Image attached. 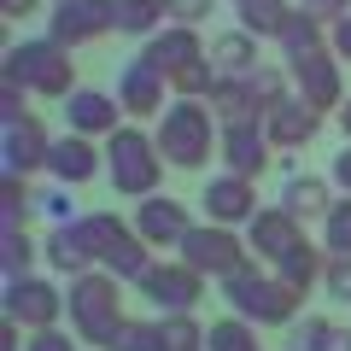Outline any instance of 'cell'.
I'll list each match as a JSON object with an SVG mask.
<instances>
[{"label":"cell","mask_w":351,"mask_h":351,"mask_svg":"<svg viewBox=\"0 0 351 351\" xmlns=\"http://www.w3.org/2000/svg\"><path fill=\"white\" fill-rule=\"evenodd\" d=\"M64 129L71 135H88V141H106L112 129H123V106L106 88H76L71 100H64Z\"/></svg>","instance_id":"17"},{"label":"cell","mask_w":351,"mask_h":351,"mask_svg":"<svg viewBox=\"0 0 351 351\" xmlns=\"http://www.w3.org/2000/svg\"><path fill=\"white\" fill-rule=\"evenodd\" d=\"M0 82H18L41 100H71L76 94V59L71 47H59L53 36H29V41H12L6 47V71Z\"/></svg>","instance_id":"3"},{"label":"cell","mask_w":351,"mask_h":351,"mask_svg":"<svg viewBox=\"0 0 351 351\" xmlns=\"http://www.w3.org/2000/svg\"><path fill=\"white\" fill-rule=\"evenodd\" d=\"M141 293H147V304L152 311H164V316H176V311H193V304L205 299V276L199 269H188L182 258H170V263H152L147 276L135 281Z\"/></svg>","instance_id":"11"},{"label":"cell","mask_w":351,"mask_h":351,"mask_svg":"<svg viewBox=\"0 0 351 351\" xmlns=\"http://www.w3.org/2000/svg\"><path fill=\"white\" fill-rule=\"evenodd\" d=\"M47 36L59 47H82V41L117 36V0H59L47 12Z\"/></svg>","instance_id":"9"},{"label":"cell","mask_w":351,"mask_h":351,"mask_svg":"<svg viewBox=\"0 0 351 351\" xmlns=\"http://www.w3.org/2000/svg\"><path fill=\"white\" fill-rule=\"evenodd\" d=\"M287 12H293L287 0H234V18H240V29H252V36H276Z\"/></svg>","instance_id":"31"},{"label":"cell","mask_w":351,"mask_h":351,"mask_svg":"<svg viewBox=\"0 0 351 351\" xmlns=\"http://www.w3.org/2000/svg\"><path fill=\"white\" fill-rule=\"evenodd\" d=\"M0 276L6 281L36 276V240H29V228H0Z\"/></svg>","instance_id":"28"},{"label":"cell","mask_w":351,"mask_h":351,"mask_svg":"<svg viewBox=\"0 0 351 351\" xmlns=\"http://www.w3.org/2000/svg\"><path fill=\"white\" fill-rule=\"evenodd\" d=\"M322 246L328 252H351V193H339L322 217Z\"/></svg>","instance_id":"35"},{"label":"cell","mask_w":351,"mask_h":351,"mask_svg":"<svg viewBox=\"0 0 351 351\" xmlns=\"http://www.w3.org/2000/svg\"><path fill=\"white\" fill-rule=\"evenodd\" d=\"M112 351H164V328H158V322H147V316H129Z\"/></svg>","instance_id":"36"},{"label":"cell","mask_w":351,"mask_h":351,"mask_svg":"<svg viewBox=\"0 0 351 351\" xmlns=\"http://www.w3.org/2000/svg\"><path fill=\"white\" fill-rule=\"evenodd\" d=\"M299 6H304V12H316L322 24H339V18L351 12V0H299Z\"/></svg>","instance_id":"44"},{"label":"cell","mask_w":351,"mask_h":351,"mask_svg":"<svg viewBox=\"0 0 351 351\" xmlns=\"http://www.w3.org/2000/svg\"><path fill=\"white\" fill-rule=\"evenodd\" d=\"M258 123H263V135H269V147H276V152H299V147H311V141H316L322 112H316L311 100H299V94H281Z\"/></svg>","instance_id":"14"},{"label":"cell","mask_w":351,"mask_h":351,"mask_svg":"<svg viewBox=\"0 0 351 351\" xmlns=\"http://www.w3.org/2000/svg\"><path fill=\"white\" fill-rule=\"evenodd\" d=\"M205 351H263L258 346V322L246 316H223V322L205 328Z\"/></svg>","instance_id":"29"},{"label":"cell","mask_w":351,"mask_h":351,"mask_svg":"<svg viewBox=\"0 0 351 351\" xmlns=\"http://www.w3.org/2000/svg\"><path fill=\"white\" fill-rule=\"evenodd\" d=\"M281 211H293L299 223H322L328 205H334V182L328 176H311V170H287L281 176Z\"/></svg>","instance_id":"21"},{"label":"cell","mask_w":351,"mask_h":351,"mask_svg":"<svg viewBox=\"0 0 351 351\" xmlns=\"http://www.w3.org/2000/svg\"><path fill=\"white\" fill-rule=\"evenodd\" d=\"M152 141H158V152H164L170 170H205L211 152H217V141H223V123H217L211 100H182V94H176V106H164Z\"/></svg>","instance_id":"2"},{"label":"cell","mask_w":351,"mask_h":351,"mask_svg":"<svg viewBox=\"0 0 351 351\" xmlns=\"http://www.w3.org/2000/svg\"><path fill=\"white\" fill-rule=\"evenodd\" d=\"M246 246L258 263H281L293 246H304V223L281 205H258V217L246 223Z\"/></svg>","instance_id":"15"},{"label":"cell","mask_w":351,"mask_h":351,"mask_svg":"<svg viewBox=\"0 0 351 351\" xmlns=\"http://www.w3.org/2000/svg\"><path fill=\"white\" fill-rule=\"evenodd\" d=\"M170 88L182 94V100H211L217 88H223V71H217L211 59H193L188 71H176V76H170Z\"/></svg>","instance_id":"33"},{"label":"cell","mask_w":351,"mask_h":351,"mask_svg":"<svg viewBox=\"0 0 351 351\" xmlns=\"http://www.w3.org/2000/svg\"><path fill=\"white\" fill-rule=\"evenodd\" d=\"M36 217L47 228H59V223H76V199H71V188H64V182H36Z\"/></svg>","instance_id":"32"},{"label":"cell","mask_w":351,"mask_h":351,"mask_svg":"<svg viewBox=\"0 0 351 351\" xmlns=\"http://www.w3.org/2000/svg\"><path fill=\"white\" fill-rule=\"evenodd\" d=\"M193 228L188 205L170 199V193H147V199H135V234L147 240V246H182V234Z\"/></svg>","instance_id":"18"},{"label":"cell","mask_w":351,"mask_h":351,"mask_svg":"<svg viewBox=\"0 0 351 351\" xmlns=\"http://www.w3.org/2000/svg\"><path fill=\"white\" fill-rule=\"evenodd\" d=\"M164 6H170V24H193V29L217 12V0H164Z\"/></svg>","instance_id":"41"},{"label":"cell","mask_w":351,"mask_h":351,"mask_svg":"<svg viewBox=\"0 0 351 351\" xmlns=\"http://www.w3.org/2000/svg\"><path fill=\"white\" fill-rule=\"evenodd\" d=\"M322 293L334 304H351V252H328V269H322Z\"/></svg>","instance_id":"37"},{"label":"cell","mask_w":351,"mask_h":351,"mask_svg":"<svg viewBox=\"0 0 351 351\" xmlns=\"http://www.w3.org/2000/svg\"><path fill=\"white\" fill-rule=\"evenodd\" d=\"M176 258L188 263V269H199V276L228 281V276H240L252 263V246H246V234H234V228H223V223H193L188 234H182V246H176Z\"/></svg>","instance_id":"6"},{"label":"cell","mask_w":351,"mask_h":351,"mask_svg":"<svg viewBox=\"0 0 351 351\" xmlns=\"http://www.w3.org/2000/svg\"><path fill=\"white\" fill-rule=\"evenodd\" d=\"M170 24V6L164 0H117V36H158Z\"/></svg>","instance_id":"27"},{"label":"cell","mask_w":351,"mask_h":351,"mask_svg":"<svg viewBox=\"0 0 351 351\" xmlns=\"http://www.w3.org/2000/svg\"><path fill=\"white\" fill-rule=\"evenodd\" d=\"M276 47L287 53V59L316 53V47H328V24H322L316 12H304V6H293V12L281 18V29H276Z\"/></svg>","instance_id":"25"},{"label":"cell","mask_w":351,"mask_h":351,"mask_svg":"<svg viewBox=\"0 0 351 351\" xmlns=\"http://www.w3.org/2000/svg\"><path fill=\"white\" fill-rule=\"evenodd\" d=\"M106 170V147H94L88 135H59L47 158V182H64V188H82Z\"/></svg>","instance_id":"19"},{"label":"cell","mask_w":351,"mask_h":351,"mask_svg":"<svg viewBox=\"0 0 351 351\" xmlns=\"http://www.w3.org/2000/svg\"><path fill=\"white\" fill-rule=\"evenodd\" d=\"M36 6H41V0H0V12H6V18H29Z\"/></svg>","instance_id":"46"},{"label":"cell","mask_w":351,"mask_h":351,"mask_svg":"<svg viewBox=\"0 0 351 351\" xmlns=\"http://www.w3.org/2000/svg\"><path fill=\"white\" fill-rule=\"evenodd\" d=\"M158 328H164V351H205V328L193 322L188 311L158 316Z\"/></svg>","instance_id":"34"},{"label":"cell","mask_w":351,"mask_h":351,"mask_svg":"<svg viewBox=\"0 0 351 351\" xmlns=\"http://www.w3.org/2000/svg\"><path fill=\"white\" fill-rule=\"evenodd\" d=\"M41 263H47L53 276H82V269H94V252L76 234V223H59V228L41 234Z\"/></svg>","instance_id":"22"},{"label":"cell","mask_w":351,"mask_h":351,"mask_svg":"<svg viewBox=\"0 0 351 351\" xmlns=\"http://www.w3.org/2000/svg\"><path fill=\"white\" fill-rule=\"evenodd\" d=\"M0 117H6V123H24V117H36V112H29V88L0 82Z\"/></svg>","instance_id":"40"},{"label":"cell","mask_w":351,"mask_h":351,"mask_svg":"<svg viewBox=\"0 0 351 351\" xmlns=\"http://www.w3.org/2000/svg\"><path fill=\"white\" fill-rule=\"evenodd\" d=\"M199 211H205V223H223V228L252 223V217H258V188H252V176H234V170L205 176V188H199Z\"/></svg>","instance_id":"13"},{"label":"cell","mask_w":351,"mask_h":351,"mask_svg":"<svg viewBox=\"0 0 351 351\" xmlns=\"http://www.w3.org/2000/svg\"><path fill=\"white\" fill-rule=\"evenodd\" d=\"M287 76H293V94H299V100H311L322 117L346 106V64L334 59V47H316V53L287 59Z\"/></svg>","instance_id":"7"},{"label":"cell","mask_w":351,"mask_h":351,"mask_svg":"<svg viewBox=\"0 0 351 351\" xmlns=\"http://www.w3.org/2000/svg\"><path fill=\"white\" fill-rule=\"evenodd\" d=\"M164 170H170V164H164L158 141H152L147 129L123 123V129L106 135V182H112L123 199H147V193H158Z\"/></svg>","instance_id":"5"},{"label":"cell","mask_w":351,"mask_h":351,"mask_svg":"<svg viewBox=\"0 0 351 351\" xmlns=\"http://www.w3.org/2000/svg\"><path fill=\"white\" fill-rule=\"evenodd\" d=\"M64 304H71V328L76 339H82L88 351H112L117 334H123V281L112 276V269H82V276H71V287H64Z\"/></svg>","instance_id":"1"},{"label":"cell","mask_w":351,"mask_h":351,"mask_svg":"<svg viewBox=\"0 0 351 351\" xmlns=\"http://www.w3.org/2000/svg\"><path fill=\"white\" fill-rule=\"evenodd\" d=\"M0 311L18 328H53L59 316H71V304H64V287L53 276H18V281H6Z\"/></svg>","instance_id":"8"},{"label":"cell","mask_w":351,"mask_h":351,"mask_svg":"<svg viewBox=\"0 0 351 351\" xmlns=\"http://www.w3.org/2000/svg\"><path fill=\"white\" fill-rule=\"evenodd\" d=\"M53 141H59V135H47V123H41V117L6 123V129H0V176H18V182H29V176H47Z\"/></svg>","instance_id":"10"},{"label":"cell","mask_w":351,"mask_h":351,"mask_svg":"<svg viewBox=\"0 0 351 351\" xmlns=\"http://www.w3.org/2000/svg\"><path fill=\"white\" fill-rule=\"evenodd\" d=\"M322 339H328V316H299L287 328V351H322Z\"/></svg>","instance_id":"38"},{"label":"cell","mask_w":351,"mask_h":351,"mask_svg":"<svg viewBox=\"0 0 351 351\" xmlns=\"http://www.w3.org/2000/svg\"><path fill=\"white\" fill-rule=\"evenodd\" d=\"M135 59H147L152 71H158L164 82H170L176 71H188L193 59H205V36H199L193 24H164L158 36H147V41H141V53H135Z\"/></svg>","instance_id":"16"},{"label":"cell","mask_w":351,"mask_h":351,"mask_svg":"<svg viewBox=\"0 0 351 351\" xmlns=\"http://www.w3.org/2000/svg\"><path fill=\"white\" fill-rule=\"evenodd\" d=\"M334 123H339V135L351 141V94H346V106H339V112H334Z\"/></svg>","instance_id":"47"},{"label":"cell","mask_w":351,"mask_h":351,"mask_svg":"<svg viewBox=\"0 0 351 351\" xmlns=\"http://www.w3.org/2000/svg\"><path fill=\"white\" fill-rule=\"evenodd\" d=\"M223 299H228L234 316H246V322H258V328H293V322H299L304 293H293L276 269H263V263L252 258L240 276L223 281Z\"/></svg>","instance_id":"4"},{"label":"cell","mask_w":351,"mask_h":351,"mask_svg":"<svg viewBox=\"0 0 351 351\" xmlns=\"http://www.w3.org/2000/svg\"><path fill=\"white\" fill-rule=\"evenodd\" d=\"M269 135H263V123H223V170L234 176H252L258 182L263 170H269Z\"/></svg>","instance_id":"20"},{"label":"cell","mask_w":351,"mask_h":351,"mask_svg":"<svg viewBox=\"0 0 351 351\" xmlns=\"http://www.w3.org/2000/svg\"><path fill=\"white\" fill-rule=\"evenodd\" d=\"M29 351H82V339L53 322V328H29Z\"/></svg>","instance_id":"39"},{"label":"cell","mask_w":351,"mask_h":351,"mask_svg":"<svg viewBox=\"0 0 351 351\" xmlns=\"http://www.w3.org/2000/svg\"><path fill=\"white\" fill-rule=\"evenodd\" d=\"M36 217V188L18 176H0V228H24Z\"/></svg>","instance_id":"30"},{"label":"cell","mask_w":351,"mask_h":351,"mask_svg":"<svg viewBox=\"0 0 351 351\" xmlns=\"http://www.w3.org/2000/svg\"><path fill=\"white\" fill-rule=\"evenodd\" d=\"M112 94H117V106H123L129 123H158L164 106H170V82H164L147 59H129L123 71H117V88H112Z\"/></svg>","instance_id":"12"},{"label":"cell","mask_w":351,"mask_h":351,"mask_svg":"<svg viewBox=\"0 0 351 351\" xmlns=\"http://www.w3.org/2000/svg\"><path fill=\"white\" fill-rule=\"evenodd\" d=\"M76 234L88 240V252H94V263H106V258H112V252L123 246L129 234H135V228H129V223H123L117 211H82V217H76Z\"/></svg>","instance_id":"24"},{"label":"cell","mask_w":351,"mask_h":351,"mask_svg":"<svg viewBox=\"0 0 351 351\" xmlns=\"http://www.w3.org/2000/svg\"><path fill=\"white\" fill-rule=\"evenodd\" d=\"M322 351H351V328H346V322H328V339H322Z\"/></svg>","instance_id":"45"},{"label":"cell","mask_w":351,"mask_h":351,"mask_svg":"<svg viewBox=\"0 0 351 351\" xmlns=\"http://www.w3.org/2000/svg\"><path fill=\"white\" fill-rule=\"evenodd\" d=\"M328 182H334L339 193H351V141L334 152V158H328Z\"/></svg>","instance_id":"42"},{"label":"cell","mask_w":351,"mask_h":351,"mask_svg":"<svg viewBox=\"0 0 351 351\" xmlns=\"http://www.w3.org/2000/svg\"><path fill=\"white\" fill-rule=\"evenodd\" d=\"M328 47H334L339 64H351V12L339 18V24H328Z\"/></svg>","instance_id":"43"},{"label":"cell","mask_w":351,"mask_h":351,"mask_svg":"<svg viewBox=\"0 0 351 351\" xmlns=\"http://www.w3.org/2000/svg\"><path fill=\"white\" fill-rule=\"evenodd\" d=\"M205 59H211L223 76H246V71H258V36L234 24V29H223V36L205 41Z\"/></svg>","instance_id":"23"},{"label":"cell","mask_w":351,"mask_h":351,"mask_svg":"<svg viewBox=\"0 0 351 351\" xmlns=\"http://www.w3.org/2000/svg\"><path fill=\"white\" fill-rule=\"evenodd\" d=\"M281 281H287L293 293H311L316 281H322V269H328V246H316V240H304V246H293L281 263H269Z\"/></svg>","instance_id":"26"}]
</instances>
